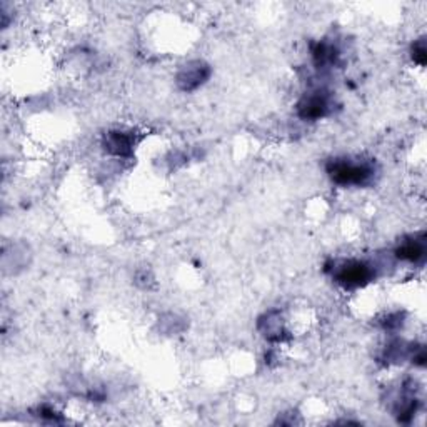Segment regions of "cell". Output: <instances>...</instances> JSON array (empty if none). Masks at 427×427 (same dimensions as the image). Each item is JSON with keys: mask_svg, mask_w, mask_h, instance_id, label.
<instances>
[{"mask_svg": "<svg viewBox=\"0 0 427 427\" xmlns=\"http://www.w3.org/2000/svg\"><path fill=\"white\" fill-rule=\"evenodd\" d=\"M326 171L339 186H364L374 176V167L369 162H354L351 159L329 160Z\"/></svg>", "mask_w": 427, "mask_h": 427, "instance_id": "cell-1", "label": "cell"}, {"mask_svg": "<svg viewBox=\"0 0 427 427\" xmlns=\"http://www.w3.org/2000/svg\"><path fill=\"white\" fill-rule=\"evenodd\" d=\"M332 278L344 288H362L374 278L372 267L362 260H347L334 267Z\"/></svg>", "mask_w": 427, "mask_h": 427, "instance_id": "cell-2", "label": "cell"}, {"mask_svg": "<svg viewBox=\"0 0 427 427\" xmlns=\"http://www.w3.org/2000/svg\"><path fill=\"white\" fill-rule=\"evenodd\" d=\"M329 109H331V99L324 90L309 92L297 102V115L304 120H319L326 117Z\"/></svg>", "mask_w": 427, "mask_h": 427, "instance_id": "cell-3", "label": "cell"}, {"mask_svg": "<svg viewBox=\"0 0 427 427\" xmlns=\"http://www.w3.org/2000/svg\"><path fill=\"white\" fill-rule=\"evenodd\" d=\"M211 75V67L202 60L189 62L187 65H184L177 74V85L182 90L191 92L196 90L197 87H201L204 82Z\"/></svg>", "mask_w": 427, "mask_h": 427, "instance_id": "cell-4", "label": "cell"}, {"mask_svg": "<svg viewBox=\"0 0 427 427\" xmlns=\"http://www.w3.org/2000/svg\"><path fill=\"white\" fill-rule=\"evenodd\" d=\"M135 139L130 132L124 130H110L102 139V147L105 152L117 155V157H129L134 152Z\"/></svg>", "mask_w": 427, "mask_h": 427, "instance_id": "cell-5", "label": "cell"}, {"mask_svg": "<svg viewBox=\"0 0 427 427\" xmlns=\"http://www.w3.org/2000/svg\"><path fill=\"white\" fill-rule=\"evenodd\" d=\"M337 57L339 52L332 43L317 42L312 47V59L319 69H327V67L334 65L337 62Z\"/></svg>", "mask_w": 427, "mask_h": 427, "instance_id": "cell-6", "label": "cell"}, {"mask_svg": "<svg viewBox=\"0 0 427 427\" xmlns=\"http://www.w3.org/2000/svg\"><path fill=\"white\" fill-rule=\"evenodd\" d=\"M397 259L407 262H419L426 255V246L422 241L407 239L396 249Z\"/></svg>", "mask_w": 427, "mask_h": 427, "instance_id": "cell-7", "label": "cell"}, {"mask_svg": "<svg viewBox=\"0 0 427 427\" xmlns=\"http://www.w3.org/2000/svg\"><path fill=\"white\" fill-rule=\"evenodd\" d=\"M260 331L269 341H283L284 339V326L280 317L275 314H267L264 320H260Z\"/></svg>", "mask_w": 427, "mask_h": 427, "instance_id": "cell-8", "label": "cell"}, {"mask_svg": "<svg viewBox=\"0 0 427 427\" xmlns=\"http://www.w3.org/2000/svg\"><path fill=\"white\" fill-rule=\"evenodd\" d=\"M412 59H414L416 64L426 65V62H427V48H426L424 38H421V41L414 42V46H412Z\"/></svg>", "mask_w": 427, "mask_h": 427, "instance_id": "cell-9", "label": "cell"}, {"mask_svg": "<svg viewBox=\"0 0 427 427\" xmlns=\"http://www.w3.org/2000/svg\"><path fill=\"white\" fill-rule=\"evenodd\" d=\"M38 416H41L42 419H47V421H57V419H59V414H57L56 411L51 409V407H47V406H42L41 409H38Z\"/></svg>", "mask_w": 427, "mask_h": 427, "instance_id": "cell-10", "label": "cell"}]
</instances>
